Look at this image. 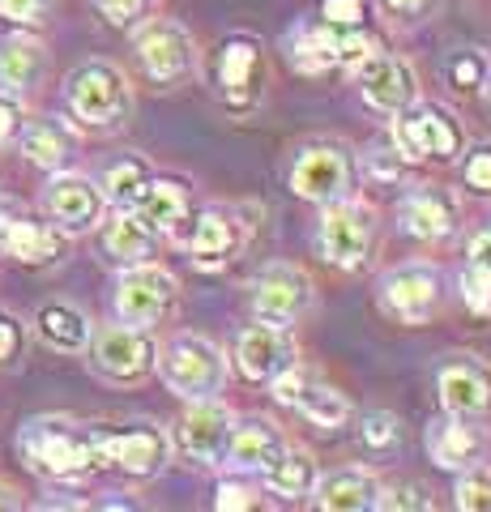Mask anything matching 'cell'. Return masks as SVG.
Returning <instances> with one entry per match:
<instances>
[{"mask_svg":"<svg viewBox=\"0 0 491 512\" xmlns=\"http://www.w3.org/2000/svg\"><path fill=\"white\" fill-rule=\"evenodd\" d=\"M363 167H368L372 180H380V184H393V180H398V175H402L406 158H402V150H398V146H393V137L385 133V137H380L368 154H363Z\"/></svg>","mask_w":491,"mask_h":512,"instance_id":"cell-38","label":"cell"},{"mask_svg":"<svg viewBox=\"0 0 491 512\" xmlns=\"http://www.w3.org/2000/svg\"><path fill=\"white\" fill-rule=\"evenodd\" d=\"M231 431H235V414L218 397L188 402V410L176 419V448L180 457L197 461V466H223Z\"/></svg>","mask_w":491,"mask_h":512,"instance_id":"cell-18","label":"cell"},{"mask_svg":"<svg viewBox=\"0 0 491 512\" xmlns=\"http://www.w3.org/2000/svg\"><path fill=\"white\" fill-rule=\"evenodd\" d=\"M22 133V107L13 99H0V146H9Z\"/></svg>","mask_w":491,"mask_h":512,"instance_id":"cell-48","label":"cell"},{"mask_svg":"<svg viewBox=\"0 0 491 512\" xmlns=\"http://www.w3.org/2000/svg\"><path fill=\"white\" fill-rule=\"evenodd\" d=\"M487 69H491V60L479 52V47H462V52L449 56L445 77H449V86H457V90H483Z\"/></svg>","mask_w":491,"mask_h":512,"instance_id":"cell-36","label":"cell"},{"mask_svg":"<svg viewBox=\"0 0 491 512\" xmlns=\"http://www.w3.org/2000/svg\"><path fill=\"white\" fill-rule=\"evenodd\" d=\"M22 355V320L0 312V367H9Z\"/></svg>","mask_w":491,"mask_h":512,"instance_id":"cell-45","label":"cell"},{"mask_svg":"<svg viewBox=\"0 0 491 512\" xmlns=\"http://www.w3.org/2000/svg\"><path fill=\"white\" fill-rule=\"evenodd\" d=\"M376 299H380V308H385V316L398 320V325H410V329L427 325L440 308V269L427 261L393 265L380 274Z\"/></svg>","mask_w":491,"mask_h":512,"instance_id":"cell-9","label":"cell"},{"mask_svg":"<svg viewBox=\"0 0 491 512\" xmlns=\"http://www.w3.org/2000/svg\"><path fill=\"white\" fill-rule=\"evenodd\" d=\"M158 372H163V384L184 402H205V397H218L231 380V363L227 350L201 338V333H176L163 355H158Z\"/></svg>","mask_w":491,"mask_h":512,"instance_id":"cell-1","label":"cell"},{"mask_svg":"<svg viewBox=\"0 0 491 512\" xmlns=\"http://www.w3.org/2000/svg\"><path fill=\"white\" fill-rule=\"evenodd\" d=\"M483 99L491 103V69H487V77H483Z\"/></svg>","mask_w":491,"mask_h":512,"instance_id":"cell-50","label":"cell"},{"mask_svg":"<svg viewBox=\"0 0 491 512\" xmlns=\"http://www.w3.org/2000/svg\"><path fill=\"white\" fill-rule=\"evenodd\" d=\"M0 252H5V239H0Z\"/></svg>","mask_w":491,"mask_h":512,"instance_id":"cell-51","label":"cell"},{"mask_svg":"<svg viewBox=\"0 0 491 512\" xmlns=\"http://www.w3.org/2000/svg\"><path fill=\"white\" fill-rule=\"evenodd\" d=\"M376 495H380V478L372 470L342 466V470H329L316 478L312 504L325 512H368L376 508Z\"/></svg>","mask_w":491,"mask_h":512,"instance_id":"cell-25","label":"cell"},{"mask_svg":"<svg viewBox=\"0 0 491 512\" xmlns=\"http://www.w3.org/2000/svg\"><path fill=\"white\" fill-rule=\"evenodd\" d=\"M154 244H158V235H154L133 210H120V214L103 227V256H107V261H116V265H124V269L150 261Z\"/></svg>","mask_w":491,"mask_h":512,"instance_id":"cell-28","label":"cell"},{"mask_svg":"<svg viewBox=\"0 0 491 512\" xmlns=\"http://www.w3.org/2000/svg\"><path fill=\"white\" fill-rule=\"evenodd\" d=\"M133 214L146 222L158 239H184L193 227V197L188 184L167 180V175H150V184L141 188V197L133 201Z\"/></svg>","mask_w":491,"mask_h":512,"instance_id":"cell-23","label":"cell"},{"mask_svg":"<svg viewBox=\"0 0 491 512\" xmlns=\"http://www.w3.org/2000/svg\"><path fill=\"white\" fill-rule=\"evenodd\" d=\"M282 448H287V436H282L269 419H244V423H235V431H231L223 466L231 474H261L269 461L282 453Z\"/></svg>","mask_w":491,"mask_h":512,"instance_id":"cell-26","label":"cell"},{"mask_svg":"<svg viewBox=\"0 0 491 512\" xmlns=\"http://www.w3.org/2000/svg\"><path fill=\"white\" fill-rule=\"evenodd\" d=\"M35 329H39V338H43L47 346H52V350H65V355L90 346V320L77 312L73 303H47V308H39Z\"/></svg>","mask_w":491,"mask_h":512,"instance_id":"cell-30","label":"cell"},{"mask_svg":"<svg viewBox=\"0 0 491 512\" xmlns=\"http://www.w3.org/2000/svg\"><path fill=\"white\" fill-rule=\"evenodd\" d=\"M380 13H385L389 22H398V26H419L432 18V9H436V0H376Z\"/></svg>","mask_w":491,"mask_h":512,"instance_id":"cell-41","label":"cell"},{"mask_svg":"<svg viewBox=\"0 0 491 512\" xmlns=\"http://www.w3.org/2000/svg\"><path fill=\"white\" fill-rule=\"evenodd\" d=\"M0 239H5V252L22 265H52L60 261V235L43 222H26V218H9L0 222Z\"/></svg>","mask_w":491,"mask_h":512,"instance_id":"cell-29","label":"cell"},{"mask_svg":"<svg viewBox=\"0 0 491 512\" xmlns=\"http://www.w3.org/2000/svg\"><path fill=\"white\" fill-rule=\"evenodd\" d=\"M269 389H274V402L291 406L295 414H304L312 427H325V431L346 427L355 414V406L346 402V393H338L334 384H325L316 372H308L299 359L287 367V372H278L269 380Z\"/></svg>","mask_w":491,"mask_h":512,"instance_id":"cell-12","label":"cell"},{"mask_svg":"<svg viewBox=\"0 0 491 512\" xmlns=\"http://www.w3.org/2000/svg\"><path fill=\"white\" fill-rule=\"evenodd\" d=\"M376 508H385V512H432L436 500L427 495L423 483H393V487H380Z\"/></svg>","mask_w":491,"mask_h":512,"instance_id":"cell-37","label":"cell"},{"mask_svg":"<svg viewBox=\"0 0 491 512\" xmlns=\"http://www.w3.org/2000/svg\"><path fill=\"white\" fill-rule=\"evenodd\" d=\"M171 444L154 423H133L124 431L94 427V466H112L129 478H154L167 466Z\"/></svg>","mask_w":491,"mask_h":512,"instance_id":"cell-10","label":"cell"},{"mask_svg":"<svg viewBox=\"0 0 491 512\" xmlns=\"http://www.w3.org/2000/svg\"><path fill=\"white\" fill-rule=\"evenodd\" d=\"M65 107H69V116L82 120L86 128H116L133 107L129 77L107 60H90V64H82V69L69 73Z\"/></svg>","mask_w":491,"mask_h":512,"instance_id":"cell-5","label":"cell"},{"mask_svg":"<svg viewBox=\"0 0 491 512\" xmlns=\"http://www.w3.org/2000/svg\"><path fill=\"white\" fill-rule=\"evenodd\" d=\"M231 359H235V372H240L248 384H269L278 372H287V367L299 359V346L291 338V329L257 320V325L240 329Z\"/></svg>","mask_w":491,"mask_h":512,"instance_id":"cell-19","label":"cell"},{"mask_svg":"<svg viewBox=\"0 0 491 512\" xmlns=\"http://www.w3.org/2000/svg\"><path fill=\"white\" fill-rule=\"evenodd\" d=\"M466 269H474V274H483L491 282V222L470 235V244H466Z\"/></svg>","mask_w":491,"mask_h":512,"instance_id":"cell-44","label":"cell"},{"mask_svg":"<svg viewBox=\"0 0 491 512\" xmlns=\"http://www.w3.org/2000/svg\"><path fill=\"white\" fill-rule=\"evenodd\" d=\"M351 69H355V86L363 94V103H368L372 111H380V116H398V111H406L419 99L415 69H410V60L393 56V52L372 47V52L359 64H351Z\"/></svg>","mask_w":491,"mask_h":512,"instance_id":"cell-14","label":"cell"},{"mask_svg":"<svg viewBox=\"0 0 491 512\" xmlns=\"http://www.w3.org/2000/svg\"><path fill=\"white\" fill-rule=\"evenodd\" d=\"M214 508H223V512L261 508V487L244 483V478H223V483H218V495H214Z\"/></svg>","mask_w":491,"mask_h":512,"instance_id":"cell-40","label":"cell"},{"mask_svg":"<svg viewBox=\"0 0 491 512\" xmlns=\"http://www.w3.org/2000/svg\"><path fill=\"white\" fill-rule=\"evenodd\" d=\"M180 303V282L167 274L163 265H129L116 282V316L120 325H137V329H154L176 312Z\"/></svg>","mask_w":491,"mask_h":512,"instance_id":"cell-8","label":"cell"},{"mask_svg":"<svg viewBox=\"0 0 491 512\" xmlns=\"http://www.w3.org/2000/svg\"><path fill=\"white\" fill-rule=\"evenodd\" d=\"M0 508H18V495H13V487L0 483Z\"/></svg>","mask_w":491,"mask_h":512,"instance_id":"cell-49","label":"cell"},{"mask_svg":"<svg viewBox=\"0 0 491 512\" xmlns=\"http://www.w3.org/2000/svg\"><path fill=\"white\" fill-rule=\"evenodd\" d=\"M248 308H252V320L291 329L295 320L312 308V278L287 261L265 265L261 274L248 282Z\"/></svg>","mask_w":491,"mask_h":512,"instance_id":"cell-11","label":"cell"},{"mask_svg":"<svg viewBox=\"0 0 491 512\" xmlns=\"http://www.w3.org/2000/svg\"><path fill=\"white\" fill-rule=\"evenodd\" d=\"M376 47V39L363 26H329V22H304L287 39V56L299 73H325V69H351Z\"/></svg>","mask_w":491,"mask_h":512,"instance_id":"cell-6","label":"cell"},{"mask_svg":"<svg viewBox=\"0 0 491 512\" xmlns=\"http://www.w3.org/2000/svg\"><path fill=\"white\" fill-rule=\"evenodd\" d=\"M402 227H406V235L427 239V244L449 239L457 227H462V205H457V192L440 188V184H419L402 201Z\"/></svg>","mask_w":491,"mask_h":512,"instance_id":"cell-24","label":"cell"},{"mask_svg":"<svg viewBox=\"0 0 491 512\" xmlns=\"http://www.w3.org/2000/svg\"><path fill=\"white\" fill-rule=\"evenodd\" d=\"M457 286H462V303H466L474 316H491V282H487L483 274H474V269H462Z\"/></svg>","mask_w":491,"mask_h":512,"instance_id":"cell-42","label":"cell"},{"mask_svg":"<svg viewBox=\"0 0 491 512\" xmlns=\"http://www.w3.org/2000/svg\"><path fill=\"white\" fill-rule=\"evenodd\" d=\"M393 146L402 150L406 163H453L457 154H466V133L457 116L440 103H410L406 111L393 116L389 128Z\"/></svg>","mask_w":491,"mask_h":512,"instance_id":"cell-3","label":"cell"},{"mask_svg":"<svg viewBox=\"0 0 491 512\" xmlns=\"http://www.w3.org/2000/svg\"><path fill=\"white\" fill-rule=\"evenodd\" d=\"M150 163L146 158H137V154H124L120 163H112L103 171V180H99V188H103V197L112 201V205H120V210H133V201L141 197V188L150 184Z\"/></svg>","mask_w":491,"mask_h":512,"instance_id":"cell-32","label":"cell"},{"mask_svg":"<svg viewBox=\"0 0 491 512\" xmlns=\"http://www.w3.org/2000/svg\"><path fill=\"white\" fill-rule=\"evenodd\" d=\"M368 0H321V22L329 26H363Z\"/></svg>","mask_w":491,"mask_h":512,"instance_id":"cell-43","label":"cell"},{"mask_svg":"<svg viewBox=\"0 0 491 512\" xmlns=\"http://www.w3.org/2000/svg\"><path fill=\"white\" fill-rule=\"evenodd\" d=\"M90 363L94 372L112 384H137L154 372L158 363V346L150 338V329H137V325H112L94 338L90 350Z\"/></svg>","mask_w":491,"mask_h":512,"instance_id":"cell-17","label":"cell"},{"mask_svg":"<svg viewBox=\"0 0 491 512\" xmlns=\"http://www.w3.org/2000/svg\"><path fill=\"white\" fill-rule=\"evenodd\" d=\"M133 47H137V60H141V69H146V77L158 82V86H176L197 69L193 35H188L180 22H171V18H158L150 26H141Z\"/></svg>","mask_w":491,"mask_h":512,"instance_id":"cell-15","label":"cell"},{"mask_svg":"<svg viewBox=\"0 0 491 512\" xmlns=\"http://www.w3.org/2000/svg\"><path fill=\"white\" fill-rule=\"evenodd\" d=\"M316 478H321V470H316V457L308 453V448H295V444H287V448H282V453L261 470L265 491L278 495L282 504H304V500H312Z\"/></svg>","mask_w":491,"mask_h":512,"instance_id":"cell-27","label":"cell"},{"mask_svg":"<svg viewBox=\"0 0 491 512\" xmlns=\"http://www.w3.org/2000/svg\"><path fill=\"white\" fill-rule=\"evenodd\" d=\"M99 9L112 26H133L146 13V0H99Z\"/></svg>","mask_w":491,"mask_h":512,"instance_id":"cell-46","label":"cell"},{"mask_svg":"<svg viewBox=\"0 0 491 512\" xmlns=\"http://www.w3.org/2000/svg\"><path fill=\"white\" fill-rule=\"evenodd\" d=\"M214 82H218V99L231 111H252L261 103V82H265V60H261V43L252 35H227L218 43V64H214Z\"/></svg>","mask_w":491,"mask_h":512,"instance_id":"cell-16","label":"cell"},{"mask_svg":"<svg viewBox=\"0 0 491 512\" xmlns=\"http://www.w3.org/2000/svg\"><path fill=\"white\" fill-rule=\"evenodd\" d=\"M47 0H0V18L9 22H39Z\"/></svg>","mask_w":491,"mask_h":512,"instance_id":"cell-47","label":"cell"},{"mask_svg":"<svg viewBox=\"0 0 491 512\" xmlns=\"http://www.w3.org/2000/svg\"><path fill=\"white\" fill-rule=\"evenodd\" d=\"M43 205H47V214L56 218V227L60 231H69V235H86L94 231L103 222V210H107V197H103V188L86 180V175H56L52 184H47L43 192Z\"/></svg>","mask_w":491,"mask_h":512,"instance_id":"cell-21","label":"cell"},{"mask_svg":"<svg viewBox=\"0 0 491 512\" xmlns=\"http://www.w3.org/2000/svg\"><path fill=\"white\" fill-rule=\"evenodd\" d=\"M487 427L479 414H440V419L427 427V453H432V461L440 470H470V466H479V461L487 457Z\"/></svg>","mask_w":491,"mask_h":512,"instance_id":"cell-20","label":"cell"},{"mask_svg":"<svg viewBox=\"0 0 491 512\" xmlns=\"http://www.w3.org/2000/svg\"><path fill=\"white\" fill-rule=\"evenodd\" d=\"M146 5H150V0H146Z\"/></svg>","mask_w":491,"mask_h":512,"instance_id":"cell-52","label":"cell"},{"mask_svg":"<svg viewBox=\"0 0 491 512\" xmlns=\"http://www.w3.org/2000/svg\"><path fill=\"white\" fill-rule=\"evenodd\" d=\"M440 406L449 414H483L491 410V367L474 355H449L436 372Z\"/></svg>","mask_w":491,"mask_h":512,"instance_id":"cell-22","label":"cell"},{"mask_svg":"<svg viewBox=\"0 0 491 512\" xmlns=\"http://www.w3.org/2000/svg\"><path fill=\"white\" fill-rule=\"evenodd\" d=\"M18 137H22V154H26L35 167H43V171L65 167V158H69V133H65L60 124L35 120V124H26Z\"/></svg>","mask_w":491,"mask_h":512,"instance_id":"cell-33","label":"cell"},{"mask_svg":"<svg viewBox=\"0 0 491 512\" xmlns=\"http://www.w3.org/2000/svg\"><path fill=\"white\" fill-rule=\"evenodd\" d=\"M453 504L462 512H491V466H470V470H457V483H453Z\"/></svg>","mask_w":491,"mask_h":512,"instance_id":"cell-35","label":"cell"},{"mask_svg":"<svg viewBox=\"0 0 491 512\" xmlns=\"http://www.w3.org/2000/svg\"><path fill=\"white\" fill-rule=\"evenodd\" d=\"M26 466L43 478H82L94 466V427L77 431L69 419H35L22 431Z\"/></svg>","mask_w":491,"mask_h":512,"instance_id":"cell-4","label":"cell"},{"mask_svg":"<svg viewBox=\"0 0 491 512\" xmlns=\"http://www.w3.org/2000/svg\"><path fill=\"white\" fill-rule=\"evenodd\" d=\"M355 154L342 141H312L299 150L295 167H291V188L295 197H304L312 205H329L355 192Z\"/></svg>","mask_w":491,"mask_h":512,"instance_id":"cell-7","label":"cell"},{"mask_svg":"<svg viewBox=\"0 0 491 512\" xmlns=\"http://www.w3.org/2000/svg\"><path fill=\"white\" fill-rule=\"evenodd\" d=\"M248 231H252V222H244L235 205H205L201 214H193V227L184 235L188 256H193V265L205 269V274H218V269H227L244 252Z\"/></svg>","mask_w":491,"mask_h":512,"instance_id":"cell-13","label":"cell"},{"mask_svg":"<svg viewBox=\"0 0 491 512\" xmlns=\"http://www.w3.org/2000/svg\"><path fill=\"white\" fill-rule=\"evenodd\" d=\"M312 248L325 265L355 274V269H363L372 261L376 214L368 210V205L351 201V197L321 205V218H316V231H312Z\"/></svg>","mask_w":491,"mask_h":512,"instance_id":"cell-2","label":"cell"},{"mask_svg":"<svg viewBox=\"0 0 491 512\" xmlns=\"http://www.w3.org/2000/svg\"><path fill=\"white\" fill-rule=\"evenodd\" d=\"M43 69H47L43 43H35L30 35L0 39V82L9 90H30L43 77Z\"/></svg>","mask_w":491,"mask_h":512,"instance_id":"cell-31","label":"cell"},{"mask_svg":"<svg viewBox=\"0 0 491 512\" xmlns=\"http://www.w3.org/2000/svg\"><path fill=\"white\" fill-rule=\"evenodd\" d=\"M359 444L368 448L372 457H389L402 448V419L389 410H368L359 419Z\"/></svg>","mask_w":491,"mask_h":512,"instance_id":"cell-34","label":"cell"},{"mask_svg":"<svg viewBox=\"0 0 491 512\" xmlns=\"http://www.w3.org/2000/svg\"><path fill=\"white\" fill-rule=\"evenodd\" d=\"M462 175H466V188L474 197H491V141H479V146L466 154Z\"/></svg>","mask_w":491,"mask_h":512,"instance_id":"cell-39","label":"cell"}]
</instances>
